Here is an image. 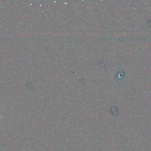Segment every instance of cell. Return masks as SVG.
I'll return each mask as SVG.
<instances>
[{
	"label": "cell",
	"instance_id": "cell-1",
	"mask_svg": "<svg viewBox=\"0 0 151 151\" xmlns=\"http://www.w3.org/2000/svg\"></svg>",
	"mask_w": 151,
	"mask_h": 151
}]
</instances>
